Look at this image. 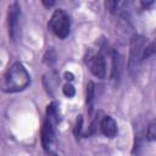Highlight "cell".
<instances>
[{
	"label": "cell",
	"mask_w": 156,
	"mask_h": 156,
	"mask_svg": "<svg viewBox=\"0 0 156 156\" xmlns=\"http://www.w3.org/2000/svg\"><path fill=\"white\" fill-rule=\"evenodd\" d=\"M155 54V43L152 41V43H150L147 46L145 45V48H144V51H143V61L144 60H146V58H149L151 55H154Z\"/></svg>",
	"instance_id": "13"
},
{
	"label": "cell",
	"mask_w": 156,
	"mask_h": 156,
	"mask_svg": "<svg viewBox=\"0 0 156 156\" xmlns=\"http://www.w3.org/2000/svg\"><path fill=\"white\" fill-rule=\"evenodd\" d=\"M55 61H56V54H55L54 49H49L44 55V62L48 66H51L55 63Z\"/></svg>",
	"instance_id": "11"
},
{
	"label": "cell",
	"mask_w": 156,
	"mask_h": 156,
	"mask_svg": "<svg viewBox=\"0 0 156 156\" xmlns=\"http://www.w3.org/2000/svg\"><path fill=\"white\" fill-rule=\"evenodd\" d=\"M73 78H74V76H73L71 72H66V73H65V79H66V80H69V82H71V80H73Z\"/></svg>",
	"instance_id": "17"
},
{
	"label": "cell",
	"mask_w": 156,
	"mask_h": 156,
	"mask_svg": "<svg viewBox=\"0 0 156 156\" xmlns=\"http://www.w3.org/2000/svg\"><path fill=\"white\" fill-rule=\"evenodd\" d=\"M55 124L45 119L41 128V145L46 152H51L55 145Z\"/></svg>",
	"instance_id": "5"
},
{
	"label": "cell",
	"mask_w": 156,
	"mask_h": 156,
	"mask_svg": "<svg viewBox=\"0 0 156 156\" xmlns=\"http://www.w3.org/2000/svg\"><path fill=\"white\" fill-rule=\"evenodd\" d=\"M144 48H145L144 37H141L139 34L133 35V38L130 39V51H129V61H128L129 71H130V73L133 76L136 73L140 63L143 62Z\"/></svg>",
	"instance_id": "3"
},
{
	"label": "cell",
	"mask_w": 156,
	"mask_h": 156,
	"mask_svg": "<svg viewBox=\"0 0 156 156\" xmlns=\"http://www.w3.org/2000/svg\"><path fill=\"white\" fill-rule=\"evenodd\" d=\"M30 83V76L27 68L21 62H15L0 82V89L5 93H17L26 89Z\"/></svg>",
	"instance_id": "1"
},
{
	"label": "cell",
	"mask_w": 156,
	"mask_h": 156,
	"mask_svg": "<svg viewBox=\"0 0 156 156\" xmlns=\"http://www.w3.org/2000/svg\"><path fill=\"white\" fill-rule=\"evenodd\" d=\"M111 58H112L111 79L115 80V82H118L119 78H121V74H122V57L116 50H112Z\"/></svg>",
	"instance_id": "8"
},
{
	"label": "cell",
	"mask_w": 156,
	"mask_h": 156,
	"mask_svg": "<svg viewBox=\"0 0 156 156\" xmlns=\"http://www.w3.org/2000/svg\"><path fill=\"white\" fill-rule=\"evenodd\" d=\"M55 156H57V155H55Z\"/></svg>",
	"instance_id": "20"
},
{
	"label": "cell",
	"mask_w": 156,
	"mask_h": 156,
	"mask_svg": "<svg viewBox=\"0 0 156 156\" xmlns=\"http://www.w3.org/2000/svg\"><path fill=\"white\" fill-rule=\"evenodd\" d=\"M46 119L50 121L51 123L56 124L58 122V115H57V107L55 102H51L46 107Z\"/></svg>",
	"instance_id": "10"
},
{
	"label": "cell",
	"mask_w": 156,
	"mask_h": 156,
	"mask_svg": "<svg viewBox=\"0 0 156 156\" xmlns=\"http://www.w3.org/2000/svg\"><path fill=\"white\" fill-rule=\"evenodd\" d=\"M119 5H121L119 1H106V2H105L106 9H107L110 12H112V13H116V12L118 11Z\"/></svg>",
	"instance_id": "15"
},
{
	"label": "cell",
	"mask_w": 156,
	"mask_h": 156,
	"mask_svg": "<svg viewBox=\"0 0 156 156\" xmlns=\"http://www.w3.org/2000/svg\"><path fill=\"white\" fill-rule=\"evenodd\" d=\"M82 124H83V118L82 116H78L77 122H76V127H74V135L78 138L82 133Z\"/></svg>",
	"instance_id": "16"
},
{
	"label": "cell",
	"mask_w": 156,
	"mask_h": 156,
	"mask_svg": "<svg viewBox=\"0 0 156 156\" xmlns=\"http://www.w3.org/2000/svg\"><path fill=\"white\" fill-rule=\"evenodd\" d=\"M43 5H45L46 7H50V6L55 5V1H45V0H43Z\"/></svg>",
	"instance_id": "18"
},
{
	"label": "cell",
	"mask_w": 156,
	"mask_h": 156,
	"mask_svg": "<svg viewBox=\"0 0 156 156\" xmlns=\"http://www.w3.org/2000/svg\"><path fill=\"white\" fill-rule=\"evenodd\" d=\"M146 139H147L149 141H154V140L156 139V124H155V121H152V122L147 126Z\"/></svg>",
	"instance_id": "12"
},
{
	"label": "cell",
	"mask_w": 156,
	"mask_h": 156,
	"mask_svg": "<svg viewBox=\"0 0 156 156\" xmlns=\"http://www.w3.org/2000/svg\"><path fill=\"white\" fill-rule=\"evenodd\" d=\"M94 99H95V84L93 82H88V84H87V105L89 107V113H91Z\"/></svg>",
	"instance_id": "9"
},
{
	"label": "cell",
	"mask_w": 156,
	"mask_h": 156,
	"mask_svg": "<svg viewBox=\"0 0 156 156\" xmlns=\"http://www.w3.org/2000/svg\"><path fill=\"white\" fill-rule=\"evenodd\" d=\"M50 30L60 39H65L69 34L71 29V18L66 11L62 9H57L54 11L49 23H48Z\"/></svg>",
	"instance_id": "2"
},
{
	"label": "cell",
	"mask_w": 156,
	"mask_h": 156,
	"mask_svg": "<svg viewBox=\"0 0 156 156\" xmlns=\"http://www.w3.org/2000/svg\"><path fill=\"white\" fill-rule=\"evenodd\" d=\"M62 91H63V94H65L67 98H72V96H74V94H76V89H74V87H73L71 83L65 84L63 88H62Z\"/></svg>",
	"instance_id": "14"
},
{
	"label": "cell",
	"mask_w": 156,
	"mask_h": 156,
	"mask_svg": "<svg viewBox=\"0 0 156 156\" xmlns=\"http://www.w3.org/2000/svg\"><path fill=\"white\" fill-rule=\"evenodd\" d=\"M152 4H154V1H149V2H144V1H143V2H141V5H143L144 7H147V6L152 5Z\"/></svg>",
	"instance_id": "19"
},
{
	"label": "cell",
	"mask_w": 156,
	"mask_h": 156,
	"mask_svg": "<svg viewBox=\"0 0 156 156\" xmlns=\"http://www.w3.org/2000/svg\"><path fill=\"white\" fill-rule=\"evenodd\" d=\"M89 68H90V72L95 77L104 79L106 76V61H105L104 55L96 54V55L91 56L89 58Z\"/></svg>",
	"instance_id": "6"
},
{
	"label": "cell",
	"mask_w": 156,
	"mask_h": 156,
	"mask_svg": "<svg viewBox=\"0 0 156 156\" xmlns=\"http://www.w3.org/2000/svg\"><path fill=\"white\" fill-rule=\"evenodd\" d=\"M100 129L101 133L107 136V138H115L118 129H117V123L111 116H105L101 122H100Z\"/></svg>",
	"instance_id": "7"
},
{
	"label": "cell",
	"mask_w": 156,
	"mask_h": 156,
	"mask_svg": "<svg viewBox=\"0 0 156 156\" xmlns=\"http://www.w3.org/2000/svg\"><path fill=\"white\" fill-rule=\"evenodd\" d=\"M7 30L12 41H17L21 38V6L18 2H12L9 6L7 12Z\"/></svg>",
	"instance_id": "4"
}]
</instances>
